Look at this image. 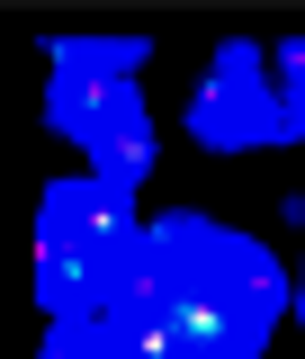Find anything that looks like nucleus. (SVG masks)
<instances>
[{"instance_id": "nucleus-1", "label": "nucleus", "mask_w": 305, "mask_h": 359, "mask_svg": "<svg viewBox=\"0 0 305 359\" xmlns=\"http://www.w3.org/2000/svg\"><path fill=\"white\" fill-rule=\"evenodd\" d=\"M153 297L179 314H224L269 351V332L297 314V278L278 269L269 243L198 216V207H171V216H153Z\"/></svg>"}, {"instance_id": "nucleus-2", "label": "nucleus", "mask_w": 305, "mask_h": 359, "mask_svg": "<svg viewBox=\"0 0 305 359\" xmlns=\"http://www.w3.org/2000/svg\"><path fill=\"white\" fill-rule=\"evenodd\" d=\"M189 144H198V153H287V144H297L287 99H278V72L261 63L252 36L216 45V72L189 99Z\"/></svg>"}, {"instance_id": "nucleus-3", "label": "nucleus", "mask_w": 305, "mask_h": 359, "mask_svg": "<svg viewBox=\"0 0 305 359\" xmlns=\"http://www.w3.org/2000/svg\"><path fill=\"white\" fill-rule=\"evenodd\" d=\"M45 126L63 135V144H81V162L99 180H117V189H144L153 171V108H144V90L135 81H72V72H54L45 81Z\"/></svg>"}, {"instance_id": "nucleus-4", "label": "nucleus", "mask_w": 305, "mask_h": 359, "mask_svg": "<svg viewBox=\"0 0 305 359\" xmlns=\"http://www.w3.org/2000/svg\"><path fill=\"white\" fill-rule=\"evenodd\" d=\"M126 224H144L135 216V189H117V180H99V171H72V180H45L36 189V252L45 261H90Z\"/></svg>"}, {"instance_id": "nucleus-5", "label": "nucleus", "mask_w": 305, "mask_h": 359, "mask_svg": "<svg viewBox=\"0 0 305 359\" xmlns=\"http://www.w3.org/2000/svg\"><path fill=\"white\" fill-rule=\"evenodd\" d=\"M45 63L72 72V81H135V72L153 63V36H54Z\"/></svg>"}, {"instance_id": "nucleus-6", "label": "nucleus", "mask_w": 305, "mask_h": 359, "mask_svg": "<svg viewBox=\"0 0 305 359\" xmlns=\"http://www.w3.org/2000/svg\"><path fill=\"white\" fill-rule=\"evenodd\" d=\"M144 332H126L117 314H81V323H45V351L36 359H135Z\"/></svg>"}, {"instance_id": "nucleus-7", "label": "nucleus", "mask_w": 305, "mask_h": 359, "mask_svg": "<svg viewBox=\"0 0 305 359\" xmlns=\"http://www.w3.org/2000/svg\"><path fill=\"white\" fill-rule=\"evenodd\" d=\"M36 314L45 323H81V314H108V306H99V287H90L81 261H45L36 252Z\"/></svg>"}, {"instance_id": "nucleus-8", "label": "nucleus", "mask_w": 305, "mask_h": 359, "mask_svg": "<svg viewBox=\"0 0 305 359\" xmlns=\"http://www.w3.org/2000/svg\"><path fill=\"white\" fill-rule=\"evenodd\" d=\"M278 99H287V126H297V144H305V36L278 45Z\"/></svg>"}, {"instance_id": "nucleus-9", "label": "nucleus", "mask_w": 305, "mask_h": 359, "mask_svg": "<svg viewBox=\"0 0 305 359\" xmlns=\"http://www.w3.org/2000/svg\"><path fill=\"white\" fill-rule=\"evenodd\" d=\"M297 323H305V269H297Z\"/></svg>"}, {"instance_id": "nucleus-10", "label": "nucleus", "mask_w": 305, "mask_h": 359, "mask_svg": "<svg viewBox=\"0 0 305 359\" xmlns=\"http://www.w3.org/2000/svg\"><path fill=\"white\" fill-rule=\"evenodd\" d=\"M135 359H162V351H153V341H144V351H135Z\"/></svg>"}]
</instances>
